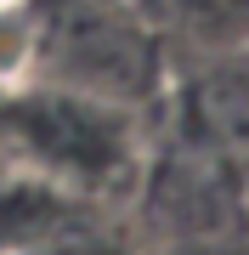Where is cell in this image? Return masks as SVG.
Segmentation results:
<instances>
[{
    "instance_id": "cell-1",
    "label": "cell",
    "mask_w": 249,
    "mask_h": 255,
    "mask_svg": "<svg viewBox=\"0 0 249 255\" xmlns=\"http://www.w3.org/2000/svg\"><path fill=\"white\" fill-rule=\"evenodd\" d=\"M0 164L46 176L80 204L119 199L142 182L136 108L68 80H28L0 97Z\"/></svg>"
},
{
    "instance_id": "cell-2",
    "label": "cell",
    "mask_w": 249,
    "mask_h": 255,
    "mask_svg": "<svg viewBox=\"0 0 249 255\" xmlns=\"http://www.w3.org/2000/svg\"><path fill=\"white\" fill-rule=\"evenodd\" d=\"M85 210L74 193L51 187L46 176H28L17 164H0V255H40L85 227Z\"/></svg>"
},
{
    "instance_id": "cell-3",
    "label": "cell",
    "mask_w": 249,
    "mask_h": 255,
    "mask_svg": "<svg viewBox=\"0 0 249 255\" xmlns=\"http://www.w3.org/2000/svg\"><path fill=\"white\" fill-rule=\"evenodd\" d=\"M40 51H46V17L28 0H0V91L34 80Z\"/></svg>"
},
{
    "instance_id": "cell-4",
    "label": "cell",
    "mask_w": 249,
    "mask_h": 255,
    "mask_svg": "<svg viewBox=\"0 0 249 255\" xmlns=\"http://www.w3.org/2000/svg\"><path fill=\"white\" fill-rule=\"evenodd\" d=\"M165 11H175L181 28H193L198 40H215V46L249 40V0H165Z\"/></svg>"
},
{
    "instance_id": "cell-5",
    "label": "cell",
    "mask_w": 249,
    "mask_h": 255,
    "mask_svg": "<svg viewBox=\"0 0 249 255\" xmlns=\"http://www.w3.org/2000/svg\"><path fill=\"white\" fill-rule=\"evenodd\" d=\"M40 255H142V250H130L125 238H113V233L74 227V233L63 238V244H51V250H40Z\"/></svg>"
},
{
    "instance_id": "cell-6",
    "label": "cell",
    "mask_w": 249,
    "mask_h": 255,
    "mask_svg": "<svg viewBox=\"0 0 249 255\" xmlns=\"http://www.w3.org/2000/svg\"><path fill=\"white\" fill-rule=\"evenodd\" d=\"M125 6L136 11V17H142V11H148V17H159V11H165V0H125Z\"/></svg>"
}]
</instances>
